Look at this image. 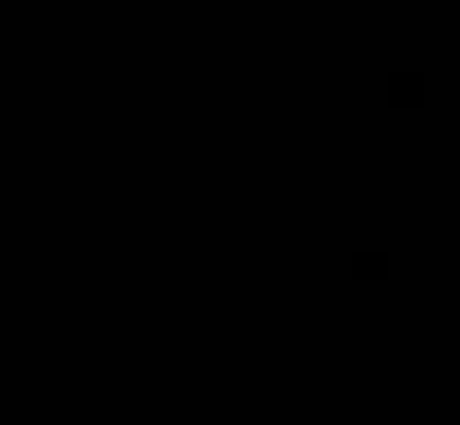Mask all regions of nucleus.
I'll return each mask as SVG.
<instances>
[]
</instances>
